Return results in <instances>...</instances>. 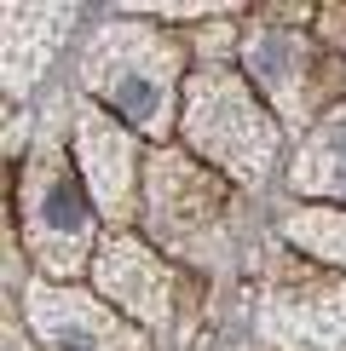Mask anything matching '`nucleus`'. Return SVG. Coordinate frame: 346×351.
<instances>
[{"label": "nucleus", "instance_id": "nucleus-6", "mask_svg": "<svg viewBox=\"0 0 346 351\" xmlns=\"http://www.w3.org/2000/svg\"><path fill=\"white\" fill-rule=\"evenodd\" d=\"M249 69L260 81L277 93V104L283 110H295L300 115V69H306V40L300 35H283V29H260V35L249 40Z\"/></svg>", "mask_w": 346, "mask_h": 351}, {"label": "nucleus", "instance_id": "nucleus-8", "mask_svg": "<svg viewBox=\"0 0 346 351\" xmlns=\"http://www.w3.org/2000/svg\"><path fill=\"white\" fill-rule=\"evenodd\" d=\"M306 190H329V196H346V110L329 115L323 133L306 144L300 156V173H295Z\"/></svg>", "mask_w": 346, "mask_h": 351}, {"label": "nucleus", "instance_id": "nucleus-2", "mask_svg": "<svg viewBox=\"0 0 346 351\" xmlns=\"http://www.w3.org/2000/svg\"><path fill=\"white\" fill-rule=\"evenodd\" d=\"M237 133L254 144L260 156H271V127L254 115V104L237 93V81H225V75H202L196 81V93H191V138L196 144H208L220 162H231L237 173H249V179H260L254 162H249V150L237 144Z\"/></svg>", "mask_w": 346, "mask_h": 351}, {"label": "nucleus", "instance_id": "nucleus-7", "mask_svg": "<svg viewBox=\"0 0 346 351\" xmlns=\"http://www.w3.org/2000/svg\"><path fill=\"white\" fill-rule=\"evenodd\" d=\"M81 150H86V173H93L98 196H104L110 208H122V196H127V144H122V133H115L104 115H93V110H86Z\"/></svg>", "mask_w": 346, "mask_h": 351}, {"label": "nucleus", "instance_id": "nucleus-4", "mask_svg": "<svg viewBox=\"0 0 346 351\" xmlns=\"http://www.w3.org/2000/svg\"><path fill=\"white\" fill-rule=\"evenodd\" d=\"M35 323H41L52 351H133L122 340V328L81 294H47L41 288L35 294Z\"/></svg>", "mask_w": 346, "mask_h": 351}, {"label": "nucleus", "instance_id": "nucleus-1", "mask_svg": "<svg viewBox=\"0 0 346 351\" xmlns=\"http://www.w3.org/2000/svg\"><path fill=\"white\" fill-rule=\"evenodd\" d=\"M168 52L150 47L144 29H110V35L93 40L86 52V81L104 86L110 104L127 110L133 127H162L168 121Z\"/></svg>", "mask_w": 346, "mask_h": 351}, {"label": "nucleus", "instance_id": "nucleus-5", "mask_svg": "<svg viewBox=\"0 0 346 351\" xmlns=\"http://www.w3.org/2000/svg\"><path fill=\"white\" fill-rule=\"evenodd\" d=\"M98 276H104V288L127 305V311H139V317H162L168 282H162V271L150 265V254H144V247H133V271H127V247L110 242L104 254H98Z\"/></svg>", "mask_w": 346, "mask_h": 351}, {"label": "nucleus", "instance_id": "nucleus-3", "mask_svg": "<svg viewBox=\"0 0 346 351\" xmlns=\"http://www.w3.org/2000/svg\"><path fill=\"white\" fill-rule=\"evenodd\" d=\"M29 237H35L41 259H47L52 271H76L81 265V247L93 237V219H86V202H81L76 179L64 173V162L35 179V196H29Z\"/></svg>", "mask_w": 346, "mask_h": 351}]
</instances>
